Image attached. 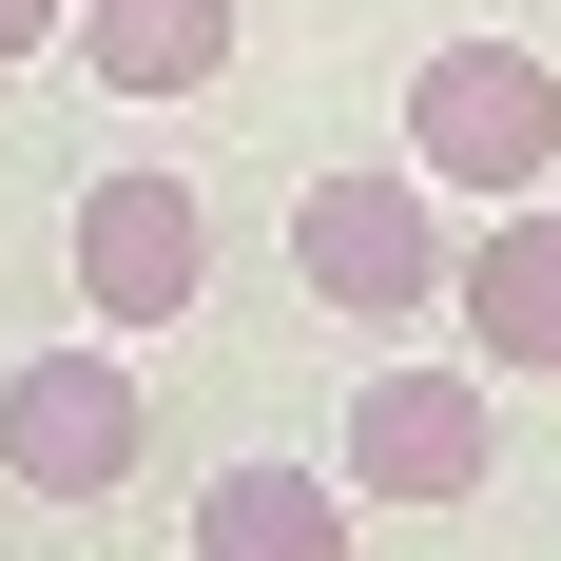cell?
Segmentation results:
<instances>
[{"instance_id":"7","label":"cell","mask_w":561,"mask_h":561,"mask_svg":"<svg viewBox=\"0 0 561 561\" xmlns=\"http://www.w3.org/2000/svg\"><path fill=\"white\" fill-rule=\"evenodd\" d=\"M194 561H348V484L330 465H214L194 484Z\"/></svg>"},{"instance_id":"6","label":"cell","mask_w":561,"mask_h":561,"mask_svg":"<svg viewBox=\"0 0 561 561\" xmlns=\"http://www.w3.org/2000/svg\"><path fill=\"white\" fill-rule=\"evenodd\" d=\"M446 310L504 348V368H561V214H542V194H504V214L446 252Z\"/></svg>"},{"instance_id":"3","label":"cell","mask_w":561,"mask_h":561,"mask_svg":"<svg viewBox=\"0 0 561 561\" xmlns=\"http://www.w3.org/2000/svg\"><path fill=\"white\" fill-rule=\"evenodd\" d=\"M136 446H156V407H136L116 348H20V368H0V484H20V504H116Z\"/></svg>"},{"instance_id":"8","label":"cell","mask_w":561,"mask_h":561,"mask_svg":"<svg viewBox=\"0 0 561 561\" xmlns=\"http://www.w3.org/2000/svg\"><path fill=\"white\" fill-rule=\"evenodd\" d=\"M58 39H78V78H116V98H194L232 58V0H78Z\"/></svg>"},{"instance_id":"9","label":"cell","mask_w":561,"mask_h":561,"mask_svg":"<svg viewBox=\"0 0 561 561\" xmlns=\"http://www.w3.org/2000/svg\"><path fill=\"white\" fill-rule=\"evenodd\" d=\"M58 20H78V0H0V58H39V39H58Z\"/></svg>"},{"instance_id":"4","label":"cell","mask_w":561,"mask_h":561,"mask_svg":"<svg viewBox=\"0 0 561 561\" xmlns=\"http://www.w3.org/2000/svg\"><path fill=\"white\" fill-rule=\"evenodd\" d=\"M290 272L330 290L348 330H407V310L446 290V214H426V174H310V194H290Z\"/></svg>"},{"instance_id":"2","label":"cell","mask_w":561,"mask_h":561,"mask_svg":"<svg viewBox=\"0 0 561 561\" xmlns=\"http://www.w3.org/2000/svg\"><path fill=\"white\" fill-rule=\"evenodd\" d=\"M484 465H504V388L484 368H446V348H407V368H368L348 388V504H484Z\"/></svg>"},{"instance_id":"1","label":"cell","mask_w":561,"mask_h":561,"mask_svg":"<svg viewBox=\"0 0 561 561\" xmlns=\"http://www.w3.org/2000/svg\"><path fill=\"white\" fill-rule=\"evenodd\" d=\"M407 174H426V194H542L561 174V58L542 39H426V78H407Z\"/></svg>"},{"instance_id":"5","label":"cell","mask_w":561,"mask_h":561,"mask_svg":"<svg viewBox=\"0 0 561 561\" xmlns=\"http://www.w3.org/2000/svg\"><path fill=\"white\" fill-rule=\"evenodd\" d=\"M78 310H98V330H194V310H214V214H194V174H98V194H78Z\"/></svg>"}]
</instances>
